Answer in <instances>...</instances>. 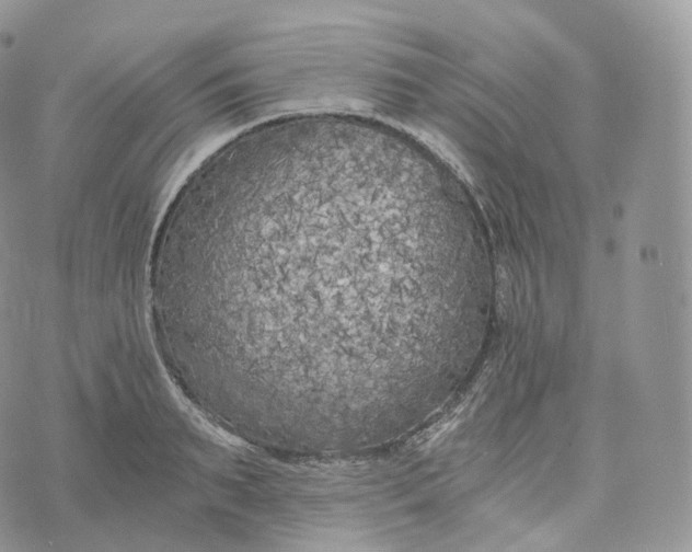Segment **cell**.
<instances>
[{
  "instance_id": "6da1fadb",
  "label": "cell",
  "mask_w": 692,
  "mask_h": 552,
  "mask_svg": "<svg viewBox=\"0 0 692 552\" xmlns=\"http://www.w3.org/2000/svg\"><path fill=\"white\" fill-rule=\"evenodd\" d=\"M301 195L324 268L276 182L203 207L184 255L182 286L216 354L261 382L355 377L392 356L383 271L413 219L343 183L310 181Z\"/></svg>"
}]
</instances>
